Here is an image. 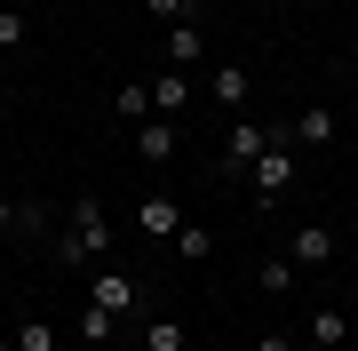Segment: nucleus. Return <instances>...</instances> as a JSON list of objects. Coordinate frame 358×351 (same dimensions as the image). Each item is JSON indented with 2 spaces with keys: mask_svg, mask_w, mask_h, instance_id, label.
Segmentation results:
<instances>
[{
  "mask_svg": "<svg viewBox=\"0 0 358 351\" xmlns=\"http://www.w3.org/2000/svg\"><path fill=\"white\" fill-rule=\"evenodd\" d=\"M143 8H152L159 25H192V16H199V0H143Z\"/></svg>",
  "mask_w": 358,
  "mask_h": 351,
  "instance_id": "19",
  "label": "nucleus"
},
{
  "mask_svg": "<svg viewBox=\"0 0 358 351\" xmlns=\"http://www.w3.org/2000/svg\"><path fill=\"white\" fill-rule=\"evenodd\" d=\"M143 351H192V327H183L176 312H167V319H143Z\"/></svg>",
  "mask_w": 358,
  "mask_h": 351,
  "instance_id": "13",
  "label": "nucleus"
},
{
  "mask_svg": "<svg viewBox=\"0 0 358 351\" xmlns=\"http://www.w3.org/2000/svg\"><path fill=\"white\" fill-rule=\"evenodd\" d=\"M287 128H294V144H310V152H327V144H334V112H327V104H310V112H294Z\"/></svg>",
  "mask_w": 358,
  "mask_h": 351,
  "instance_id": "11",
  "label": "nucleus"
},
{
  "mask_svg": "<svg viewBox=\"0 0 358 351\" xmlns=\"http://www.w3.org/2000/svg\"><path fill=\"white\" fill-rule=\"evenodd\" d=\"M80 336H88V343H112V336H120V312H103V303H88V312H80Z\"/></svg>",
  "mask_w": 358,
  "mask_h": 351,
  "instance_id": "17",
  "label": "nucleus"
},
{
  "mask_svg": "<svg viewBox=\"0 0 358 351\" xmlns=\"http://www.w3.org/2000/svg\"><path fill=\"white\" fill-rule=\"evenodd\" d=\"M279 136V128H263V120H231V144H223V176H247L263 160V144Z\"/></svg>",
  "mask_w": 358,
  "mask_h": 351,
  "instance_id": "3",
  "label": "nucleus"
},
{
  "mask_svg": "<svg viewBox=\"0 0 358 351\" xmlns=\"http://www.w3.org/2000/svg\"><path fill=\"white\" fill-rule=\"evenodd\" d=\"M0 8H32V0H0Z\"/></svg>",
  "mask_w": 358,
  "mask_h": 351,
  "instance_id": "23",
  "label": "nucleus"
},
{
  "mask_svg": "<svg viewBox=\"0 0 358 351\" xmlns=\"http://www.w3.org/2000/svg\"><path fill=\"white\" fill-rule=\"evenodd\" d=\"M16 351H56V327H48V312H40V319H24V327H16Z\"/></svg>",
  "mask_w": 358,
  "mask_h": 351,
  "instance_id": "18",
  "label": "nucleus"
},
{
  "mask_svg": "<svg viewBox=\"0 0 358 351\" xmlns=\"http://www.w3.org/2000/svg\"><path fill=\"white\" fill-rule=\"evenodd\" d=\"M207 88H215V104H223V112H247V96H255V72H247V64H215V80H207Z\"/></svg>",
  "mask_w": 358,
  "mask_h": 351,
  "instance_id": "6",
  "label": "nucleus"
},
{
  "mask_svg": "<svg viewBox=\"0 0 358 351\" xmlns=\"http://www.w3.org/2000/svg\"><path fill=\"white\" fill-rule=\"evenodd\" d=\"M176 144H183L176 120H143V128H136V160H152V168H159V160H176Z\"/></svg>",
  "mask_w": 358,
  "mask_h": 351,
  "instance_id": "7",
  "label": "nucleus"
},
{
  "mask_svg": "<svg viewBox=\"0 0 358 351\" xmlns=\"http://www.w3.org/2000/svg\"><path fill=\"white\" fill-rule=\"evenodd\" d=\"M343 336H350V312H343V303H319V312H310V343L343 351Z\"/></svg>",
  "mask_w": 358,
  "mask_h": 351,
  "instance_id": "12",
  "label": "nucleus"
},
{
  "mask_svg": "<svg viewBox=\"0 0 358 351\" xmlns=\"http://www.w3.org/2000/svg\"><path fill=\"white\" fill-rule=\"evenodd\" d=\"M24 32H32L24 8H0V48H24Z\"/></svg>",
  "mask_w": 358,
  "mask_h": 351,
  "instance_id": "20",
  "label": "nucleus"
},
{
  "mask_svg": "<svg viewBox=\"0 0 358 351\" xmlns=\"http://www.w3.org/2000/svg\"><path fill=\"white\" fill-rule=\"evenodd\" d=\"M0 351H16V336H0Z\"/></svg>",
  "mask_w": 358,
  "mask_h": 351,
  "instance_id": "24",
  "label": "nucleus"
},
{
  "mask_svg": "<svg viewBox=\"0 0 358 351\" xmlns=\"http://www.w3.org/2000/svg\"><path fill=\"white\" fill-rule=\"evenodd\" d=\"M0 176H8V168H0Z\"/></svg>",
  "mask_w": 358,
  "mask_h": 351,
  "instance_id": "26",
  "label": "nucleus"
},
{
  "mask_svg": "<svg viewBox=\"0 0 358 351\" xmlns=\"http://www.w3.org/2000/svg\"><path fill=\"white\" fill-rule=\"evenodd\" d=\"M183 104H192V72H176V64H167V72L152 80V112H167V120H176Z\"/></svg>",
  "mask_w": 358,
  "mask_h": 351,
  "instance_id": "8",
  "label": "nucleus"
},
{
  "mask_svg": "<svg viewBox=\"0 0 358 351\" xmlns=\"http://www.w3.org/2000/svg\"><path fill=\"white\" fill-rule=\"evenodd\" d=\"M294 263H303V272L334 263V232H327V223H303V232H294Z\"/></svg>",
  "mask_w": 358,
  "mask_h": 351,
  "instance_id": "10",
  "label": "nucleus"
},
{
  "mask_svg": "<svg viewBox=\"0 0 358 351\" xmlns=\"http://www.w3.org/2000/svg\"><path fill=\"white\" fill-rule=\"evenodd\" d=\"M287 184H294V128H279V136L263 144V160L247 168V192H255V208H271Z\"/></svg>",
  "mask_w": 358,
  "mask_h": 351,
  "instance_id": "2",
  "label": "nucleus"
},
{
  "mask_svg": "<svg viewBox=\"0 0 358 351\" xmlns=\"http://www.w3.org/2000/svg\"><path fill=\"white\" fill-rule=\"evenodd\" d=\"M167 247H176L183 263H207V256H215V232H207V223H183V232L167 240Z\"/></svg>",
  "mask_w": 358,
  "mask_h": 351,
  "instance_id": "14",
  "label": "nucleus"
},
{
  "mask_svg": "<svg viewBox=\"0 0 358 351\" xmlns=\"http://www.w3.org/2000/svg\"><path fill=\"white\" fill-rule=\"evenodd\" d=\"M303 351H327V343H303Z\"/></svg>",
  "mask_w": 358,
  "mask_h": 351,
  "instance_id": "25",
  "label": "nucleus"
},
{
  "mask_svg": "<svg viewBox=\"0 0 358 351\" xmlns=\"http://www.w3.org/2000/svg\"><path fill=\"white\" fill-rule=\"evenodd\" d=\"M199 56H207V32H199V16H192V25H167V64H199Z\"/></svg>",
  "mask_w": 358,
  "mask_h": 351,
  "instance_id": "9",
  "label": "nucleus"
},
{
  "mask_svg": "<svg viewBox=\"0 0 358 351\" xmlns=\"http://www.w3.org/2000/svg\"><path fill=\"white\" fill-rule=\"evenodd\" d=\"M183 223H192V216H183L167 192H143V200H136V232H143V240H159V247H167V240L183 232Z\"/></svg>",
  "mask_w": 358,
  "mask_h": 351,
  "instance_id": "5",
  "label": "nucleus"
},
{
  "mask_svg": "<svg viewBox=\"0 0 358 351\" xmlns=\"http://www.w3.org/2000/svg\"><path fill=\"white\" fill-rule=\"evenodd\" d=\"M112 256V216H103V200L96 192H80L72 208H64V240H56V263L64 272H88V263Z\"/></svg>",
  "mask_w": 358,
  "mask_h": 351,
  "instance_id": "1",
  "label": "nucleus"
},
{
  "mask_svg": "<svg viewBox=\"0 0 358 351\" xmlns=\"http://www.w3.org/2000/svg\"><path fill=\"white\" fill-rule=\"evenodd\" d=\"M88 303H103V312H120V319H128L136 303H143V287H136V272H120V263H96V287H88Z\"/></svg>",
  "mask_w": 358,
  "mask_h": 351,
  "instance_id": "4",
  "label": "nucleus"
},
{
  "mask_svg": "<svg viewBox=\"0 0 358 351\" xmlns=\"http://www.w3.org/2000/svg\"><path fill=\"white\" fill-rule=\"evenodd\" d=\"M112 112H128L136 128H143V112H152V80H128V88L112 96Z\"/></svg>",
  "mask_w": 358,
  "mask_h": 351,
  "instance_id": "16",
  "label": "nucleus"
},
{
  "mask_svg": "<svg viewBox=\"0 0 358 351\" xmlns=\"http://www.w3.org/2000/svg\"><path fill=\"white\" fill-rule=\"evenodd\" d=\"M16 223H24V208H16L8 192H0V232H16Z\"/></svg>",
  "mask_w": 358,
  "mask_h": 351,
  "instance_id": "21",
  "label": "nucleus"
},
{
  "mask_svg": "<svg viewBox=\"0 0 358 351\" xmlns=\"http://www.w3.org/2000/svg\"><path fill=\"white\" fill-rule=\"evenodd\" d=\"M255 351H294V343L279 336V327H271V336H255Z\"/></svg>",
  "mask_w": 358,
  "mask_h": 351,
  "instance_id": "22",
  "label": "nucleus"
},
{
  "mask_svg": "<svg viewBox=\"0 0 358 351\" xmlns=\"http://www.w3.org/2000/svg\"><path fill=\"white\" fill-rule=\"evenodd\" d=\"M255 287H263V296H287V287H294V256H263L255 263Z\"/></svg>",
  "mask_w": 358,
  "mask_h": 351,
  "instance_id": "15",
  "label": "nucleus"
}]
</instances>
